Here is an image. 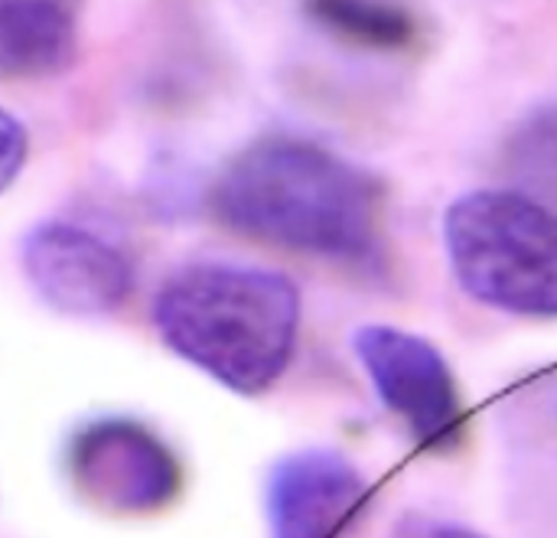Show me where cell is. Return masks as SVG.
Instances as JSON below:
<instances>
[{
  "instance_id": "1",
  "label": "cell",
  "mask_w": 557,
  "mask_h": 538,
  "mask_svg": "<svg viewBox=\"0 0 557 538\" xmlns=\"http://www.w3.org/2000/svg\"><path fill=\"white\" fill-rule=\"evenodd\" d=\"M212 206L245 239L359 271L385 265L382 183L313 140H255L215 180Z\"/></svg>"
},
{
  "instance_id": "2",
  "label": "cell",
  "mask_w": 557,
  "mask_h": 538,
  "mask_svg": "<svg viewBox=\"0 0 557 538\" xmlns=\"http://www.w3.org/2000/svg\"><path fill=\"white\" fill-rule=\"evenodd\" d=\"M160 340L238 395L268 392L294 359L300 294L290 278L248 265H189L153 301Z\"/></svg>"
},
{
  "instance_id": "3",
  "label": "cell",
  "mask_w": 557,
  "mask_h": 538,
  "mask_svg": "<svg viewBox=\"0 0 557 538\" xmlns=\"http://www.w3.org/2000/svg\"><path fill=\"white\" fill-rule=\"evenodd\" d=\"M457 284L503 314L557 320V209L516 189H473L444 212Z\"/></svg>"
},
{
  "instance_id": "4",
  "label": "cell",
  "mask_w": 557,
  "mask_h": 538,
  "mask_svg": "<svg viewBox=\"0 0 557 538\" xmlns=\"http://www.w3.org/2000/svg\"><path fill=\"white\" fill-rule=\"evenodd\" d=\"M356 356L382 405L428 454H450L467 438V408L444 353L398 327H362Z\"/></svg>"
},
{
  "instance_id": "5",
  "label": "cell",
  "mask_w": 557,
  "mask_h": 538,
  "mask_svg": "<svg viewBox=\"0 0 557 538\" xmlns=\"http://www.w3.org/2000/svg\"><path fill=\"white\" fill-rule=\"evenodd\" d=\"M69 474L91 506L114 516L160 513L183 490L180 457L157 431L131 418H98L75 431Z\"/></svg>"
},
{
  "instance_id": "6",
  "label": "cell",
  "mask_w": 557,
  "mask_h": 538,
  "mask_svg": "<svg viewBox=\"0 0 557 538\" xmlns=\"http://www.w3.org/2000/svg\"><path fill=\"white\" fill-rule=\"evenodd\" d=\"M20 258L33 291L52 310L72 317L111 314L134 288V268L124 252L72 222L36 225L23 239Z\"/></svg>"
},
{
  "instance_id": "7",
  "label": "cell",
  "mask_w": 557,
  "mask_h": 538,
  "mask_svg": "<svg viewBox=\"0 0 557 538\" xmlns=\"http://www.w3.org/2000/svg\"><path fill=\"white\" fill-rule=\"evenodd\" d=\"M372 500L369 480L336 451H297L264 487L271 538H346Z\"/></svg>"
},
{
  "instance_id": "8",
  "label": "cell",
  "mask_w": 557,
  "mask_h": 538,
  "mask_svg": "<svg viewBox=\"0 0 557 538\" xmlns=\"http://www.w3.org/2000/svg\"><path fill=\"white\" fill-rule=\"evenodd\" d=\"M69 0H0V75L52 78L75 59Z\"/></svg>"
},
{
  "instance_id": "9",
  "label": "cell",
  "mask_w": 557,
  "mask_h": 538,
  "mask_svg": "<svg viewBox=\"0 0 557 538\" xmlns=\"http://www.w3.org/2000/svg\"><path fill=\"white\" fill-rule=\"evenodd\" d=\"M304 7L320 29L369 52H411L424 39L421 16L401 0H304Z\"/></svg>"
},
{
  "instance_id": "10",
  "label": "cell",
  "mask_w": 557,
  "mask_h": 538,
  "mask_svg": "<svg viewBox=\"0 0 557 538\" xmlns=\"http://www.w3.org/2000/svg\"><path fill=\"white\" fill-rule=\"evenodd\" d=\"M503 170L509 189L557 209V105L529 111L503 144Z\"/></svg>"
},
{
  "instance_id": "11",
  "label": "cell",
  "mask_w": 557,
  "mask_h": 538,
  "mask_svg": "<svg viewBox=\"0 0 557 538\" xmlns=\"http://www.w3.org/2000/svg\"><path fill=\"white\" fill-rule=\"evenodd\" d=\"M26 163V131L13 114L0 108V193L16 180Z\"/></svg>"
},
{
  "instance_id": "12",
  "label": "cell",
  "mask_w": 557,
  "mask_h": 538,
  "mask_svg": "<svg viewBox=\"0 0 557 538\" xmlns=\"http://www.w3.org/2000/svg\"><path fill=\"white\" fill-rule=\"evenodd\" d=\"M388 538H480L454 523H441V519H428V516H408L395 526V533Z\"/></svg>"
}]
</instances>
